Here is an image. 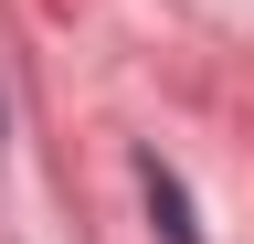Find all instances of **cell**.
<instances>
[{"label":"cell","instance_id":"cell-1","mask_svg":"<svg viewBox=\"0 0 254 244\" xmlns=\"http://www.w3.org/2000/svg\"><path fill=\"white\" fill-rule=\"evenodd\" d=\"M138 180H148V212H159V234H170V244H201V223H190V191H180V180L159 170V160H148Z\"/></svg>","mask_w":254,"mask_h":244}]
</instances>
